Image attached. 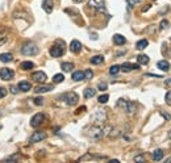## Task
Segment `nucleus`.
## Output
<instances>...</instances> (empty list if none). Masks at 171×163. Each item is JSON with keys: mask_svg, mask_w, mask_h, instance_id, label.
<instances>
[{"mask_svg": "<svg viewBox=\"0 0 171 163\" xmlns=\"http://www.w3.org/2000/svg\"><path fill=\"white\" fill-rule=\"evenodd\" d=\"M160 115L163 116V117L166 118V120H170V115H168V113H165V112H160Z\"/></svg>", "mask_w": 171, "mask_h": 163, "instance_id": "40", "label": "nucleus"}, {"mask_svg": "<svg viewBox=\"0 0 171 163\" xmlns=\"http://www.w3.org/2000/svg\"><path fill=\"white\" fill-rule=\"evenodd\" d=\"M82 1H84V0H74V3H82Z\"/></svg>", "mask_w": 171, "mask_h": 163, "instance_id": "45", "label": "nucleus"}, {"mask_svg": "<svg viewBox=\"0 0 171 163\" xmlns=\"http://www.w3.org/2000/svg\"><path fill=\"white\" fill-rule=\"evenodd\" d=\"M141 0H128L129 4H137V3H139Z\"/></svg>", "mask_w": 171, "mask_h": 163, "instance_id": "42", "label": "nucleus"}, {"mask_svg": "<svg viewBox=\"0 0 171 163\" xmlns=\"http://www.w3.org/2000/svg\"><path fill=\"white\" fill-rule=\"evenodd\" d=\"M32 79H33L34 82H37V83H45L47 76L44 71H37V72H34L33 75H32Z\"/></svg>", "mask_w": 171, "mask_h": 163, "instance_id": "8", "label": "nucleus"}, {"mask_svg": "<svg viewBox=\"0 0 171 163\" xmlns=\"http://www.w3.org/2000/svg\"><path fill=\"white\" fill-rule=\"evenodd\" d=\"M34 67V63L30 62V60H25V62L21 63V68L23 70H32Z\"/></svg>", "mask_w": 171, "mask_h": 163, "instance_id": "27", "label": "nucleus"}, {"mask_svg": "<svg viewBox=\"0 0 171 163\" xmlns=\"http://www.w3.org/2000/svg\"><path fill=\"white\" fill-rule=\"evenodd\" d=\"M12 54H9V53H3L1 55H0V60L1 62H4V63H8V62H11L12 60Z\"/></svg>", "mask_w": 171, "mask_h": 163, "instance_id": "22", "label": "nucleus"}, {"mask_svg": "<svg viewBox=\"0 0 171 163\" xmlns=\"http://www.w3.org/2000/svg\"><path fill=\"white\" fill-rule=\"evenodd\" d=\"M120 70H121V68H120V66H117V65H113L112 67L109 68V74H110V75H116V74H117Z\"/></svg>", "mask_w": 171, "mask_h": 163, "instance_id": "30", "label": "nucleus"}, {"mask_svg": "<svg viewBox=\"0 0 171 163\" xmlns=\"http://www.w3.org/2000/svg\"><path fill=\"white\" fill-rule=\"evenodd\" d=\"M99 89H100V91H105V89H107V84H105V83H100L99 84Z\"/></svg>", "mask_w": 171, "mask_h": 163, "instance_id": "36", "label": "nucleus"}, {"mask_svg": "<svg viewBox=\"0 0 171 163\" xmlns=\"http://www.w3.org/2000/svg\"><path fill=\"white\" fill-rule=\"evenodd\" d=\"M95 93H96V89H94V88H86L84 89V97H86V99L94 97Z\"/></svg>", "mask_w": 171, "mask_h": 163, "instance_id": "26", "label": "nucleus"}, {"mask_svg": "<svg viewBox=\"0 0 171 163\" xmlns=\"http://www.w3.org/2000/svg\"><path fill=\"white\" fill-rule=\"evenodd\" d=\"M120 68H121V71H124V72H129V71L133 70V65L129 63V62H125L120 66Z\"/></svg>", "mask_w": 171, "mask_h": 163, "instance_id": "25", "label": "nucleus"}, {"mask_svg": "<svg viewBox=\"0 0 171 163\" xmlns=\"http://www.w3.org/2000/svg\"><path fill=\"white\" fill-rule=\"evenodd\" d=\"M61 99L65 100V103L67 105H75L76 103H78V100H79V96H78V93H75V92L71 91V92H67V93L62 95Z\"/></svg>", "mask_w": 171, "mask_h": 163, "instance_id": "4", "label": "nucleus"}, {"mask_svg": "<svg viewBox=\"0 0 171 163\" xmlns=\"http://www.w3.org/2000/svg\"><path fill=\"white\" fill-rule=\"evenodd\" d=\"M113 42H115L116 45H124L126 42V39H125V37L121 36V34H115V36H113Z\"/></svg>", "mask_w": 171, "mask_h": 163, "instance_id": "16", "label": "nucleus"}, {"mask_svg": "<svg viewBox=\"0 0 171 163\" xmlns=\"http://www.w3.org/2000/svg\"><path fill=\"white\" fill-rule=\"evenodd\" d=\"M45 138H46V133H45V131L38 130V131H34V133L32 134V137H30V142H32V143H36V142L44 141Z\"/></svg>", "mask_w": 171, "mask_h": 163, "instance_id": "7", "label": "nucleus"}, {"mask_svg": "<svg viewBox=\"0 0 171 163\" xmlns=\"http://www.w3.org/2000/svg\"><path fill=\"white\" fill-rule=\"evenodd\" d=\"M92 76H94V72H92L91 70L84 71V79H92Z\"/></svg>", "mask_w": 171, "mask_h": 163, "instance_id": "32", "label": "nucleus"}, {"mask_svg": "<svg viewBox=\"0 0 171 163\" xmlns=\"http://www.w3.org/2000/svg\"><path fill=\"white\" fill-rule=\"evenodd\" d=\"M150 7H151V4H147V5H146V7H144V8H142V9H141V11H142V12H147V11H149V9H150Z\"/></svg>", "mask_w": 171, "mask_h": 163, "instance_id": "39", "label": "nucleus"}, {"mask_svg": "<svg viewBox=\"0 0 171 163\" xmlns=\"http://www.w3.org/2000/svg\"><path fill=\"white\" fill-rule=\"evenodd\" d=\"M21 53L24 55H36L38 53V47H37L36 44L33 42H26L24 44V46L21 47Z\"/></svg>", "mask_w": 171, "mask_h": 163, "instance_id": "1", "label": "nucleus"}, {"mask_svg": "<svg viewBox=\"0 0 171 163\" xmlns=\"http://www.w3.org/2000/svg\"><path fill=\"white\" fill-rule=\"evenodd\" d=\"M92 122L94 124H99V122H104L105 120H107V113H105V110H97V112H95L94 115H92L91 117Z\"/></svg>", "mask_w": 171, "mask_h": 163, "instance_id": "5", "label": "nucleus"}, {"mask_svg": "<svg viewBox=\"0 0 171 163\" xmlns=\"http://www.w3.org/2000/svg\"><path fill=\"white\" fill-rule=\"evenodd\" d=\"M42 8L46 13H51L53 12V1L51 0H44L42 1Z\"/></svg>", "mask_w": 171, "mask_h": 163, "instance_id": "13", "label": "nucleus"}, {"mask_svg": "<svg viewBox=\"0 0 171 163\" xmlns=\"http://www.w3.org/2000/svg\"><path fill=\"white\" fill-rule=\"evenodd\" d=\"M7 38H8V33H7V32L0 30V46H1V45H4V42L7 41Z\"/></svg>", "mask_w": 171, "mask_h": 163, "instance_id": "29", "label": "nucleus"}, {"mask_svg": "<svg viewBox=\"0 0 171 163\" xmlns=\"http://www.w3.org/2000/svg\"><path fill=\"white\" fill-rule=\"evenodd\" d=\"M167 136H168V138L171 139V130H170V131H168V133H167Z\"/></svg>", "mask_w": 171, "mask_h": 163, "instance_id": "46", "label": "nucleus"}, {"mask_svg": "<svg viewBox=\"0 0 171 163\" xmlns=\"http://www.w3.org/2000/svg\"><path fill=\"white\" fill-rule=\"evenodd\" d=\"M103 136H104V131H103L101 126H99V125H94L88 131V137L91 139H95V141L100 139Z\"/></svg>", "mask_w": 171, "mask_h": 163, "instance_id": "3", "label": "nucleus"}, {"mask_svg": "<svg viewBox=\"0 0 171 163\" xmlns=\"http://www.w3.org/2000/svg\"><path fill=\"white\" fill-rule=\"evenodd\" d=\"M158 68H160L162 71H168L170 63H168L167 60H159V62H158Z\"/></svg>", "mask_w": 171, "mask_h": 163, "instance_id": "20", "label": "nucleus"}, {"mask_svg": "<svg viewBox=\"0 0 171 163\" xmlns=\"http://www.w3.org/2000/svg\"><path fill=\"white\" fill-rule=\"evenodd\" d=\"M70 50L72 53H75V54H78V53L82 50V44L78 41V39H74V41H71V44H70Z\"/></svg>", "mask_w": 171, "mask_h": 163, "instance_id": "11", "label": "nucleus"}, {"mask_svg": "<svg viewBox=\"0 0 171 163\" xmlns=\"http://www.w3.org/2000/svg\"><path fill=\"white\" fill-rule=\"evenodd\" d=\"M34 103H36L37 105H42L44 104V99H42V97H36V99H34Z\"/></svg>", "mask_w": 171, "mask_h": 163, "instance_id": "35", "label": "nucleus"}, {"mask_svg": "<svg viewBox=\"0 0 171 163\" xmlns=\"http://www.w3.org/2000/svg\"><path fill=\"white\" fill-rule=\"evenodd\" d=\"M72 79L75 82H80L84 79V72L83 71H75V72H72Z\"/></svg>", "mask_w": 171, "mask_h": 163, "instance_id": "19", "label": "nucleus"}, {"mask_svg": "<svg viewBox=\"0 0 171 163\" xmlns=\"http://www.w3.org/2000/svg\"><path fill=\"white\" fill-rule=\"evenodd\" d=\"M5 95H7V91H5L4 88H1V87H0V97H4Z\"/></svg>", "mask_w": 171, "mask_h": 163, "instance_id": "38", "label": "nucleus"}, {"mask_svg": "<svg viewBox=\"0 0 171 163\" xmlns=\"http://www.w3.org/2000/svg\"><path fill=\"white\" fill-rule=\"evenodd\" d=\"M61 68H62L65 72H70V71L74 68V65L71 62H65V63H62V65H61Z\"/></svg>", "mask_w": 171, "mask_h": 163, "instance_id": "21", "label": "nucleus"}, {"mask_svg": "<svg viewBox=\"0 0 171 163\" xmlns=\"http://www.w3.org/2000/svg\"><path fill=\"white\" fill-rule=\"evenodd\" d=\"M168 26V21L167 20H162L160 21V24H159V28H160V30H163V29H166Z\"/></svg>", "mask_w": 171, "mask_h": 163, "instance_id": "33", "label": "nucleus"}, {"mask_svg": "<svg viewBox=\"0 0 171 163\" xmlns=\"http://www.w3.org/2000/svg\"><path fill=\"white\" fill-rule=\"evenodd\" d=\"M53 89V86H50V84H45V86H37L36 87V93H45V92H49Z\"/></svg>", "mask_w": 171, "mask_h": 163, "instance_id": "12", "label": "nucleus"}, {"mask_svg": "<svg viewBox=\"0 0 171 163\" xmlns=\"http://www.w3.org/2000/svg\"><path fill=\"white\" fill-rule=\"evenodd\" d=\"M165 83H166V84H167V86H168V84H171V78H170V79H167V80H166V82H165Z\"/></svg>", "mask_w": 171, "mask_h": 163, "instance_id": "44", "label": "nucleus"}, {"mask_svg": "<svg viewBox=\"0 0 171 163\" xmlns=\"http://www.w3.org/2000/svg\"><path fill=\"white\" fill-rule=\"evenodd\" d=\"M44 120H45L44 113H36V115L32 117V120H30V126L37 128V126H39L42 122H44Z\"/></svg>", "mask_w": 171, "mask_h": 163, "instance_id": "6", "label": "nucleus"}, {"mask_svg": "<svg viewBox=\"0 0 171 163\" xmlns=\"http://www.w3.org/2000/svg\"><path fill=\"white\" fill-rule=\"evenodd\" d=\"M137 60H138L139 65H147L149 63V57H147L146 54H139L138 57H137Z\"/></svg>", "mask_w": 171, "mask_h": 163, "instance_id": "17", "label": "nucleus"}, {"mask_svg": "<svg viewBox=\"0 0 171 163\" xmlns=\"http://www.w3.org/2000/svg\"><path fill=\"white\" fill-rule=\"evenodd\" d=\"M118 107H121L124 110H125L128 115H133L134 110H136V104L132 101H128V100H124V99H120L118 100Z\"/></svg>", "mask_w": 171, "mask_h": 163, "instance_id": "2", "label": "nucleus"}, {"mask_svg": "<svg viewBox=\"0 0 171 163\" xmlns=\"http://www.w3.org/2000/svg\"><path fill=\"white\" fill-rule=\"evenodd\" d=\"M89 5H91V7L97 8V9H100V11H104V3L103 1L96 3V0H89Z\"/></svg>", "mask_w": 171, "mask_h": 163, "instance_id": "23", "label": "nucleus"}, {"mask_svg": "<svg viewBox=\"0 0 171 163\" xmlns=\"http://www.w3.org/2000/svg\"><path fill=\"white\" fill-rule=\"evenodd\" d=\"M63 80H65V76H63L62 74H55V75L53 76V82H54V83H62Z\"/></svg>", "mask_w": 171, "mask_h": 163, "instance_id": "28", "label": "nucleus"}, {"mask_svg": "<svg viewBox=\"0 0 171 163\" xmlns=\"http://www.w3.org/2000/svg\"><path fill=\"white\" fill-rule=\"evenodd\" d=\"M151 157H153V159L154 160H162L163 159V150H160V149H155L154 151L151 152Z\"/></svg>", "mask_w": 171, "mask_h": 163, "instance_id": "15", "label": "nucleus"}, {"mask_svg": "<svg viewBox=\"0 0 171 163\" xmlns=\"http://www.w3.org/2000/svg\"><path fill=\"white\" fill-rule=\"evenodd\" d=\"M30 88H32V84L29 83V82H20L18 83V89L20 91H23V92H28V91H30Z\"/></svg>", "mask_w": 171, "mask_h": 163, "instance_id": "14", "label": "nucleus"}, {"mask_svg": "<svg viewBox=\"0 0 171 163\" xmlns=\"http://www.w3.org/2000/svg\"><path fill=\"white\" fill-rule=\"evenodd\" d=\"M63 53H65V50H63V47H61V46H53L51 49H50V55L51 57H54V58H58V57H61V55H63Z\"/></svg>", "mask_w": 171, "mask_h": 163, "instance_id": "10", "label": "nucleus"}, {"mask_svg": "<svg viewBox=\"0 0 171 163\" xmlns=\"http://www.w3.org/2000/svg\"><path fill=\"white\" fill-rule=\"evenodd\" d=\"M104 62V57L103 55H95L91 58V63L92 65H101Z\"/></svg>", "mask_w": 171, "mask_h": 163, "instance_id": "18", "label": "nucleus"}, {"mask_svg": "<svg viewBox=\"0 0 171 163\" xmlns=\"http://www.w3.org/2000/svg\"><path fill=\"white\" fill-rule=\"evenodd\" d=\"M108 99H109V96H108V95H101V96H99V103L100 104H105V103L108 101Z\"/></svg>", "mask_w": 171, "mask_h": 163, "instance_id": "31", "label": "nucleus"}, {"mask_svg": "<svg viewBox=\"0 0 171 163\" xmlns=\"http://www.w3.org/2000/svg\"><path fill=\"white\" fill-rule=\"evenodd\" d=\"M147 45H149V41H147V39H145V38H144V39H139V41L137 42L136 47H137V49H138V50H144L145 47L147 46Z\"/></svg>", "mask_w": 171, "mask_h": 163, "instance_id": "24", "label": "nucleus"}, {"mask_svg": "<svg viewBox=\"0 0 171 163\" xmlns=\"http://www.w3.org/2000/svg\"><path fill=\"white\" fill-rule=\"evenodd\" d=\"M13 71L9 70V68H1L0 70V78L3 79V80H11V79H13Z\"/></svg>", "mask_w": 171, "mask_h": 163, "instance_id": "9", "label": "nucleus"}, {"mask_svg": "<svg viewBox=\"0 0 171 163\" xmlns=\"http://www.w3.org/2000/svg\"><path fill=\"white\" fill-rule=\"evenodd\" d=\"M134 160H136V162H142V160H145V157H142V155H138V157L134 158Z\"/></svg>", "mask_w": 171, "mask_h": 163, "instance_id": "37", "label": "nucleus"}, {"mask_svg": "<svg viewBox=\"0 0 171 163\" xmlns=\"http://www.w3.org/2000/svg\"><path fill=\"white\" fill-rule=\"evenodd\" d=\"M165 100H166V104L171 105V91H168L167 93H166V96H165Z\"/></svg>", "mask_w": 171, "mask_h": 163, "instance_id": "34", "label": "nucleus"}, {"mask_svg": "<svg viewBox=\"0 0 171 163\" xmlns=\"http://www.w3.org/2000/svg\"><path fill=\"white\" fill-rule=\"evenodd\" d=\"M84 110H86V107H80L78 110H76L75 113H76V115H78V113H80V112H84Z\"/></svg>", "mask_w": 171, "mask_h": 163, "instance_id": "41", "label": "nucleus"}, {"mask_svg": "<svg viewBox=\"0 0 171 163\" xmlns=\"http://www.w3.org/2000/svg\"><path fill=\"white\" fill-rule=\"evenodd\" d=\"M11 92H12V93H17V88H15V87H11Z\"/></svg>", "mask_w": 171, "mask_h": 163, "instance_id": "43", "label": "nucleus"}]
</instances>
